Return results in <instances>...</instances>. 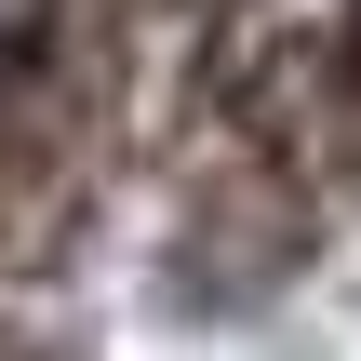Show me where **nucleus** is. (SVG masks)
<instances>
[{
	"label": "nucleus",
	"mask_w": 361,
	"mask_h": 361,
	"mask_svg": "<svg viewBox=\"0 0 361 361\" xmlns=\"http://www.w3.org/2000/svg\"><path fill=\"white\" fill-rule=\"evenodd\" d=\"M0 361H361V0H174L0 214Z\"/></svg>",
	"instance_id": "f257e3e1"
}]
</instances>
